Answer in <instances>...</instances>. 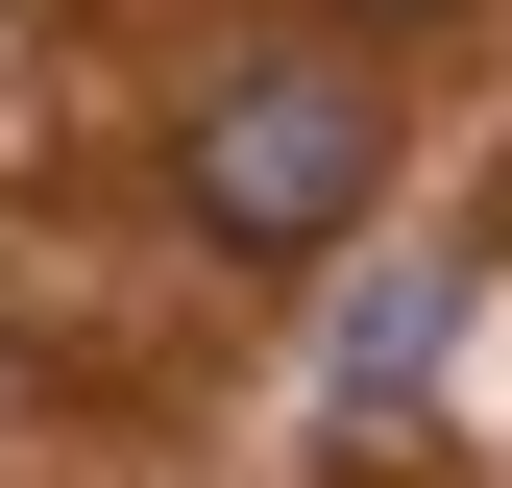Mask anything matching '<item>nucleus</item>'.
I'll return each mask as SVG.
<instances>
[{"label": "nucleus", "mask_w": 512, "mask_h": 488, "mask_svg": "<svg viewBox=\"0 0 512 488\" xmlns=\"http://www.w3.org/2000/svg\"><path fill=\"white\" fill-rule=\"evenodd\" d=\"M439 318H464V244H415V269L342 318V391H415V366H439Z\"/></svg>", "instance_id": "obj_2"}, {"label": "nucleus", "mask_w": 512, "mask_h": 488, "mask_svg": "<svg viewBox=\"0 0 512 488\" xmlns=\"http://www.w3.org/2000/svg\"><path fill=\"white\" fill-rule=\"evenodd\" d=\"M366 196H391L366 49H220V74L171 98V220H196L220 269H317V244H366Z\"/></svg>", "instance_id": "obj_1"}, {"label": "nucleus", "mask_w": 512, "mask_h": 488, "mask_svg": "<svg viewBox=\"0 0 512 488\" xmlns=\"http://www.w3.org/2000/svg\"><path fill=\"white\" fill-rule=\"evenodd\" d=\"M366 25H439V0H366Z\"/></svg>", "instance_id": "obj_3"}]
</instances>
